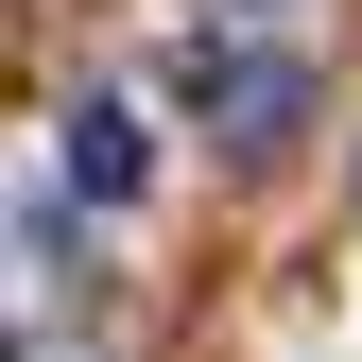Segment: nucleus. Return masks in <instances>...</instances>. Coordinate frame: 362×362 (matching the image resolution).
I'll return each mask as SVG.
<instances>
[{"label":"nucleus","instance_id":"nucleus-1","mask_svg":"<svg viewBox=\"0 0 362 362\" xmlns=\"http://www.w3.org/2000/svg\"><path fill=\"white\" fill-rule=\"evenodd\" d=\"M190 104H207L224 156H276L310 121V52H293V35H190Z\"/></svg>","mask_w":362,"mask_h":362},{"label":"nucleus","instance_id":"nucleus-2","mask_svg":"<svg viewBox=\"0 0 362 362\" xmlns=\"http://www.w3.org/2000/svg\"><path fill=\"white\" fill-rule=\"evenodd\" d=\"M69 190H86V207H139V190H156V121L121 104V86L69 104Z\"/></svg>","mask_w":362,"mask_h":362}]
</instances>
